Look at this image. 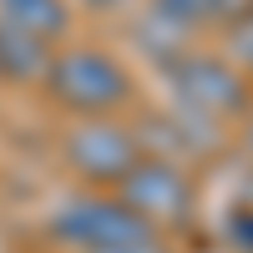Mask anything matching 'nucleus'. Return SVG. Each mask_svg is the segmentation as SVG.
<instances>
[{"mask_svg": "<svg viewBox=\"0 0 253 253\" xmlns=\"http://www.w3.org/2000/svg\"><path fill=\"white\" fill-rule=\"evenodd\" d=\"M167 71V86H172V101L187 112H203V117H243L253 107V81L248 71H238L228 56H213V51H193L187 46Z\"/></svg>", "mask_w": 253, "mask_h": 253, "instance_id": "obj_3", "label": "nucleus"}, {"mask_svg": "<svg viewBox=\"0 0 253 253\" xmlns=\"http://www.w3.org/2000/svg\"><path fill=\"white\" fill-rule=\"evenodd\" d=\"M46 238L66 243L76 253H101V248H117V243L152 238V228L117 193H91L86 187V193H66L46 208Z\"/></svg>", "mask_w": 253, "mask_h": 253, "instance_id": "obj_2", "label": "nucleus"}, {"mask_svg": "<svg viewBox=\"0 0 253 253\" xmlns=\"http://www.w3.org/2000/svg\"><path fill=\"white\" fill-rule=\"evenodd\" d=\"M126 36H132V46H137L147 61H157V66H172V61L187 51V36H193V31H182L177 20H167V15H157L152 5H147V10L132 15Z\"/></svg>", "mask_w": 253, "mask_h": 253, "instance_id": "obj_8", "label": "nucleus"}, {"mask_svg": "<svg viewBox=\"0 0 253 253\" xmlns=\"http://www.w3.org/2000/svg\"><path fill=\"white\" fill-rule=\"evenodd\" d=\"M157 15L177 20L182 31H198V26H213V10H208V0H147Z\"/></svg>", "mask_w": 253, "mask_h": 253, "instance_id": "obj_10", "label": "nucleus"}, {"mask_svg": "<svg viewBox=\"0 0 253 253\" xmlns=\"http://www.w3.org/2000/svg\"><path fill=\"white\" fill-rule=\"evenodd\" d=\"M46 96L71 117H112L132 101V71L126 61L101 46H66L46 66Z\"/></svg>", "mask_w": 253, "mask_h": 253, "instance_id": "obj_1", "label": "nucleus"}, {"mask_svg": "<svg viewBox=\"0 0 253 253\" xmlns=\"http://www.w3.org/2000/svg\"><path fill=\"white\" fill-rule=\"evenodd\" d=\"M117 198L132 208V213L162 233V228H182L198 208V193H193V177H187L182 162H167V157H137L132 172L117 182Z\"/></svg>", "mask_w": 253, "mask_h": 253, "instance_id": "obj_4", "label": "nucleus"}, {"mask_svg": "<svg viewBox=\"0 0 253 253\" xmlns=\"http://www.w3.org/2000/svg\"><path fill=\"white\" fill-rule=\"evenodd\" d=\"M101 253H172V248H167V243L152 233V238H137V243H117V248H101Z\"/></svg>", "mask_w": 253, "mask_h": 253, "instance_id": "obj_11", "label": "nucleus"}, {"mask_svg": "<svg viewBox=\"0 0 253 253\" xmlns=\"http://www.w3.org/2000/svg\"><path fill=\"white\" fill-rule=\"evenodd\" d=\"M248 147H253V132H248Z\"/></svg>", "mask_w": 253, "mask_h": 253, "instance_id": "obj_13", "label": "nucleus"}, {"mask_svg": "<svg viewBox=\"0 0 253 253\" xmlns=\"http://www.w3.org/2000/svg\"><path fill=\"white\" fill-rule=\"evenodd\" d=\"M223 56L233 61L238 71H253V10L238 15L233 26H223Z\"/></svg>", "mask_w": 253, "mask_h": 253, "instance_id": "obj_9", "label": "nucleus"}, {"mask_svg": "<svg viewBox=\"0 0 253 253\" xmlns=\"http://www.w3.org/2000/svg\"><path fill=\"white\" fill-rule=\"evenodd\" d=\"M61 157L81 182L117 187L132 172V162L142 157V142H137V132H126L112 117H76L66 126V137H61Z\"/></svg>", "mask_w": 253, "mask_h": 253, "instance_id": "obj_5", "label": "nucleus"}, {"mask_svg": "<svg viewBox=\"0 0 253 253\" xmlns=\"http://www.w3.org/2000/svg\"><path fill=\"white\" fill-rule=\"evenodd\" d=\"M81 10H101V15H112V10H126L132 0H76Z\"/></svg>", "mask_w": 253, "mask_h": 253, "instance_id": "obj_12", "label": "nucleus"}, {"mask_svg": "<svg viewBox=\"0 0 253 253\" xmlns=\"http://www.w3.org/2000/svg\"><path fill=\"white\" fill-rule=\"evenodd\" d=\"M51 46L36 41L26 31H15L0 20V81H15V86H41L46 81V66H51Z\"/></svg>", "mask_w": 253, "mask_h": 253, "instance_id": "obj_6", "label": "nucleus"}, {"mask_svg": "<svg viewBox=\"0 0 253 253\" xmlns=\"http://www.w3.org/2000/svg\"><path fill=\"white\" fill-rule=\"evenodd\" d=\"M0 20L36 41L56 46L71 31V0H0Z\"/></svg>", "mask_w": 253, "mask_h": 253, "instance_id": "obj_7", "label": "nucleus"}]
</instances>
